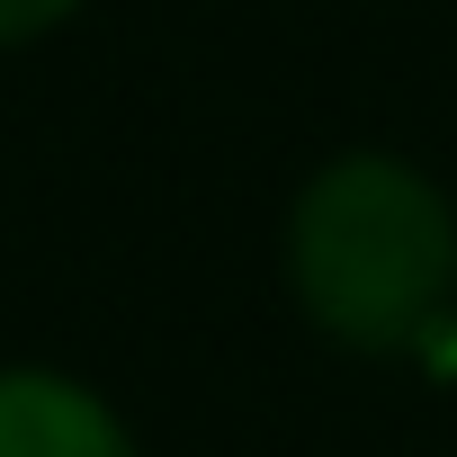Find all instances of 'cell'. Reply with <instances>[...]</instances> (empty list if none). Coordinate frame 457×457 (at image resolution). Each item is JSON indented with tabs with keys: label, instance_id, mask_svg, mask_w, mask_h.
Instances as JSON below:
<instances>
[{
	"label": "cell",
	"instance_id": "obj_1",
	"mask_svg": "<svg viewBox=\"0 0 457 457\" xmlns=\"http://www.w3.org/2000/svg\"><path fill=\"white\" fill-rule=\"evenodd\" d=\"M287 296L359 359L430 350L457 305V206L403 153H341L287 206Z\"/></svg>",
	"mask_w": 457,
	"mask_h": 457
},
{
	"label": "cell",
	"instance_id": "obj_2",
	"mask_svg": "<svg viewBox=\"0 0 457 457\" xmlns=\"http://www.w3.org/2000/svg\"><path fill=\"white\" fill-rule=\"evenodd\" d=\"M0 457H135L117 403L63 368H0Z\"/></svg>",
	"mask_w": 457,
	"mask_h": 457
},
{
	"label": "cell",
	"instance_id": "obj_3",
	"mask_svg": "<svg viewBox=\"0 0 457 457\" xmlns=\"http://www.w3.org/2000/svg\"><path fill=\"white\" fill-rule=\"evenodd\" d=\"M72 10H81V0H0V46H28V37L63 28Z\"/></svg>",
	"mask_w": 457,
	"mask_h": 457
}]
</instances>
